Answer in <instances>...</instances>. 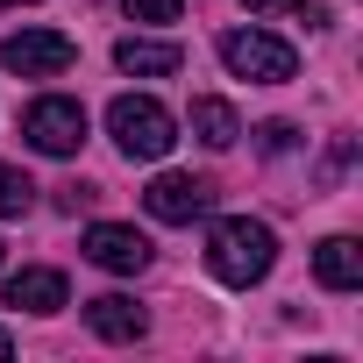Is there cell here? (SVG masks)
I'll return each mask as SVG.
<instances>
[{"mask_svg":"<svg viewBox=\"0 0 363 363\" xmlns=\"http://www.w3.org/2000/svg\"><path fill=\"white\" fill-rule=\"evenodd\" d=\"M271 264H278V235H271L264 221H250V214L214 221V235H207V271H214L221 285L250 292V285L271 278Z\"/></svg>","mask_w":363,"mask_h":363,"instance_id":"6da1fadb","label":"cell"},{"mask_svg":"<svg viewBox=\"0 0 363 363\" xmlns=\"http://www.w3.org/2000/svg\"><path fill=\"white\" fill-rule=\"evenodd\" d=\"M107 135H114L128 157L157 164V157L178 143V121H171V107H164V100H150V93H121V100L107 107Z\"/></svg>","mask_w":363,"mask_h":363,"instance_id":"7a4b0ae2","label":"cell"},{"mask_svg":"<svg viewBox=\"0 0 363 363\" xmlns=\"http://www.w3.org/2000/svg\"><path fill=\"white\" fill-rule=\"evenodd\" d=\"M221 65H228L235 79H257V86H285V79L299 72L292 43H285V36H264V29H228V36H221Z\"/></svg>","mask_w":363,"mask_h":363,"instance_id":"3957f363","label":"cell"},{"mask_svg":"<svg viewBox=\"0 0 363 363\" xmlns=\"http://www.w3.org/2000/svg\"><path fill=\"white\" fill-rule=\"evenodd\" d=\"M22 135H29V150H43V157H72V150L86 143V107L65 100V93H43V100L22 107Z\"/></svg>","mask_w":363,"mask_h":363,"instance_id":"277c9868","label":"cell"},{"mask_svg":"<svg viewBox=\"0 0 363 363\" xmlns=\"http://www.w3.org/2000/svg\"><path fill=\"white\" fill-rule=\"evenodd\" d=\"M72 57H79V43H72L65 29H22V36L0 43V65L22 72V79H65Z\"/></svg>","mask_w":363,"mask_h":363,"instance_id":"5b68a950","label":"cell"},{"mask_svg":"<svg viewBox=\"0 0 363 363\" xmlns=\"http://www.w3.org/2000/svg\"><path fill=\"white\" fill-rule=\"evenodd\" d=\"M143 207H150L157 221H171V228H186V221H200V214L214 207V186L193 178V171H164V178H150Z\"/></svg>","mask_w":363,"mask_h":363,"instance_id":"8992f818","label":"cell"},{"mask_svg":"<svg viewBox=\"0 0 363 363\" xmlns=\"http://www.w3.org/2000/svg\"><path fill=\"white\" fill-rule=\"evenodd\" d=\"M86 257H93L100 271L135 278V271L150 264V235H135V228H121V221H93V228H86Z\"/></svg>","mask_w":363,"mask_h":363,"instance_id":"52a82bcc","label":"cell"},{"mask_svg":"<svg viewBox=\"0 0 363 363\" xmlns=\"http://www.w3.org/2000/svg\"><path fill=\"white\" fill-rule=\"evenodd\" d=\"M313 278H320L328 292H356V285H363V242H356V235H328V242L313 250Z\"/></svg>","mask_w":363,"mask_h":363,"instance_id":"ba28073f","label":"cell"},{"mask_svg":"<svg viewBox=\"0 0 363 363\" xmlns=\"http://www.w3.org/2000/svg\"><path fill=\"white\" fill-rule=\"evenodd\" d=\"M86 320H93V335H100V342H143V328H150V313H143L135 299H121V292L86 299Z\"/></svg>","mask_w":363,"mask_h":363,"instance_id":"9c48e42d","label":"cell"},{"mask_svg":"<svg viewBox=\"0 0 363 363\" xmlns=\"http://www.w3.org/2000/svg\"><path fill=\"white\" fill-rule=\"evenodd\" d=\"M0 306H22V313H57L65 306V278L57 271H22L0 285Z\"/></svg>","mask_w":363,"mask_h":363,"instance_id":"30bf717a","label":"cell"},{"mask_svg":"<svg viewBox=\"0 0 363 363\" xmlns=\"http://www.w3.org/2000/svg\"><path fill=\"white\" fill-rule=\"evenodd\" d=\"M114 65H121V72H135V79H171V72H178V43L121 36V43H114Z\"/></svg>","mask_w":363,"mask_h":363,"instance_id":"8fae6325","label":"cell"},{"mask_svg":"<svg viewBox=\"0 0 363 363\" xmlns=\"http://www.w3.org/2000/svg\"><path fill=\"white\" fill-rule=\"evenodd\" d=\"M193 135H200L207 150H228V143L242 135V121H235L228 100H193Z\"/></svg>","mask_w":363,"mask_h":363,"instance_id":"7c38bea8","label":"cell"},{"mask_svg":"<svg viewBox=\"0 0 363 363\" xmlns=\"http://www.w3.org/2000/svg\"><path fill=\"white\" fill-rule=\"evenodd\" d=\"M29 207H36V186H29L15 164H0V221H22Z\"/></svg>","mask_w":363,"mask_h":363,"instance_id":"4fadbf2b","label":"cell"},{"mask_svg":"<svg viewBox=\"0 0 363 363\" xmlns=\"http://www.w3.org/2000/svg\"><path fill=\"white\" fill-rule=\"evenodd\" d=\"M135 22H178V0H128Z\"/></svg>","mask_w":363,"mask_h":363,"instance_id":"5bb4252c","label":"cell"},{"mask_svg":"<svg viewBox=\"0 0 363 363\" xmlns=\"http://www.w3.org/2000/svg\"><path fill=\"white\" fill-rule=\"evenodd\" d=\"M292 143H299V128H292V121H271V128H264V150H271V157H285Z\"/></svg>","mask_w":363,"mask_h":363,"instance_id":"9a60e30c","label":"cell"},{"mask_svg":"<svg viewBox=\"0 0 363 363\" xmlns=\"http://www.w3.org/2000/svg\"><path fill=\"white\" fill-rule=\"evenodd\" d=\"M242 8H257V15H313V0H242Z\"/></svg>","mask_w":363,"mask_h":363,"instance_id":"2e32d148","label":"cell"},{"mask_svg":"<svg viewBox=\"0 0 363 363\" xmlns=\"http://www.w3.org/2000/svg\"><path fill=\"white\" fill-rule=\"evenodd\" d=\"M0 356H15V335H8V328H0Z\"/></svg>","mask_w":363,"mask_h":363,"instance_id":"e0dca14e","label":"cell"},{"mask_svg":"<svg viewBox=\"0 0 363 363\" xmlns=\"http://www.w3.org/2000/svg\"><path fill=\"white\" fill-rule=\"evenodd\" d=\"M0 8H22V0H0Z\"/></svg>","mask_w":363,"mask_h":363,"instance_id":"ac0fdd59","label":"cell"}]
</instances>
